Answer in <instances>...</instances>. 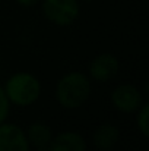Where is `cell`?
Instances as JSON below:
<instances>
[{
    "instance_id": "8",
    "label": "cell",
    "mask_w": 149,
    "mask_h": 151,
    "mask_svg": "<svg viewBox=\"0 0 149 151\" xmlns=\"http://www.w3.org/2000/svg\"><path fill=\"white\" fill-rule=\"evenodd\" d=\"M120 129L113 123H102L92 134V144L98 151L113 150L120 141Z\"/></svg>"
},
{
    "instance_id": "5",
    "label": "cell",
    "mask_w": 149,
    "mask_h": 151,
    "mask_svg": "<svg viewBox=\"0 0 149 151\" xmlns=\"http://www.w3.org/2000/svg\"><path fill=\"white\" fill-rule=\"evenodd\" d=\"M120 69V62L113 53H99L88 65V76L97 82H108Z\"/></svg>"
},
{
    "instance_id": "1",
    "label": "cell",
    "mask_w": 149,
    "mask_h": 151,
    "mask_svg": "<svg viewBox=\"0 0 149 151\" xmlns=\"http://www.w3.org/2000/svg\"><path fill=\"white\" fill-rule=\"evenodd\" d=\"M92 93L91 79L86 73L79 70H72L64 73L56 84V100L67 110H75L82 107L89 100Z\"/></svg>"
},
{
    "instance_id": "2",
    "label": "cell",
    "mask_w": 149,
    "mask_h": 151,
    "mask_svg": "<svg viewBox=\"0 0 149 151\" xmlns=\"http://www.w3.org/2000/svg\"><path fill=\"white\" fill-rule=\"evenodd\" d=\"M3 90L10 104L29 107L41 96V82L31 72H16L7 78Z\"/></svg>"
},
{
    "instance_id": "3",
    "label": "cell",
    "mask_w": 149,
    "mask_h": 151,
    "mask_svg": "<svg viewBox=\"0 0 149 151\" xmlns=\"http://www.w3.org/2000/svg\"><path fill=\"white\" fill-rule=\"evenodd\" d=\"M43 13L57 27H69L81 15L78 0H43Z\"/></svg>"
},
{
    "instance_id": "15",
    "label": "cell",
    "mask_w": 149,
    "mask_h": 151,
    "mask_svg": "<svg viewBox=\"0 0 149 151\" xmlns=\"http://www.w3.org/2000/svg\"><path fill=\"white\" fill-rule=\"evenodd\" d=\"M110 151H113V150H110Z\"/></svg>"
},
{
    "instance_id": "4",
    "label": "cell",
    "mask_w": 149,
    "mask_h": 151,
    "mask_svg": "<svg viewBox=\"0 0 149 151\" xmlns=\"http://www.w3.org/2000/svg\"><path fill=\"white\" fill-rule=\"evenodd\" d=\"M110 100L115 110H118L120 113H124V114L136 113L138 109L145 103L142 91L133 84L117 85L113 90Z\"/></svg>"
},
{
    "instance_id": "10",
    "label": "cell",
    "mask_w": 149,
    "mask_h": 151,
    "mask_svg": "<svg viewBox=\"0 0 149 151\" xmlns=\"http://www.w3.org/2000/svg\"><path fill=\"white\" fill-rule=\"evenodd\" d=\"M136 126L139 129V132L142 134V137L148 138L149 135V120H148V116H149V106L148 103L145 101L136 111Z\"/></svg>"
},
{
    "instance_id": "13",
    "label": "cell",
    "mask_w": 149,
    "mask_h": 151,
    "mask_svg": "<svg viewBox=\"0 0 149 151\" xmlns=\"http://www.w3.org/2000/svg\"><path fill=\"white\" fill-rule=\"evenodd\" d=\"M79 1V0H78ZM81 1H92V0H81Z\"/></svg>"
},
{
    "instance_id": "6",
    "label": "cell",
    "mask_w": 149,
    "mask_h": 151,
    "mask_svg": "<svg viewBox=\"0 0 149 151\" xmlns=\"http://www.w3.org/2000/svg\"><path fill=\"white\" fill-rule=\"evenodd\" d=\"M25 129L12 122L0 123V151H29Z\"/></svg>"
},
{
    "instance_id": "14",
    "label": "cell",
    "mask_w": 149,
    "mask_h": 151,
    "mask_svg": "<svg viewBox=\"0 0 149 151\" xmlns=\"http://www.w3.org/2000/svg\"><path fill=\"white\" fill-rule=\"evenodd\" d=\"M37 151H47V148H46V150H37Z\"/></svg>"
},
{
    "instance_id": "7",
    "label": "cell",
    "mask_w": 149,
    "mask_h": 151,
    "mask_svg": "<svg viewBox=\"0 0 149 151\" xmlns=\"http://www.w3.org/2000/svg\"><path fill=\"white\" fill-rule=\"evenodd\" d=\"M47 151H88V144L82 134L63 131L53 137Z\"/></svg>"
},
{
    "instance_id": "12",
    "label": "cell",
    "mask_w": 149,
    "mask_h": 151,
    "mask_svg": "<svg viewBox=\"0 0 149 151\" xmlns=\"http://www.w3.org/2000/svg\"><path fill=\"white\" fill-rule=\"evenodd\" d=\"M15 1L24 7H32V6H37L38 3H41L43 0H15Z\"/></svg>"
},
{
    "instance_id": "11",
    "label": "cell",
    "mask_w": 149,
    "mask_h": 151,
    "mask_svg": "<svg viewBox=\"0 0 149 151\" xmlns=\"http://www.w3.org/2000/svg\"><path fill=\"white\" fill-rule=\"evenodd\" d=\"M10 106H12V104L7 100L3 87H0V123H3V122L7 119L9 111H10Z\"/></svg>"
},
{
    "instance_id": "9",
    "label": "cell",
    "mask_w": 149,
    "mask_h": 151,
    "mask_svg": "<svg viewBox=\"0 0 149 151\" xmlns=\"http://www.w3.org/2000/svg\"><path fill=\"white\" fill-rule=\"evenodd\" d=\"M28 142L31 147L37 148V150H46L48 148L50 142L54 137L51 126L47 125L46 122H34L28 126V129L25 131Z\"/></svg>"
}]
</instances>
